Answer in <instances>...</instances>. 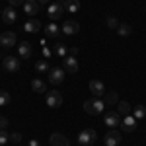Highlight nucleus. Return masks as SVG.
<instances>
[{"label": "nucleus", "instance_id": "nucleus-1", "mask_svg": "<svg viewBox=\"0 0 146 146\" xmlns=\"http://www.w3.org/2000/svg\"><path fill=\"white\" fill-rule=\"evenodd\" d=\"M105 109V101L100 98H94V100H86L84 101V111L88 115H100Z\"/></svg>", "mask_w": 146, "mask_h": 146}, {"label": "nucleus", "instance_id": "nucleus-2", "mask_svg": "<svg viewBox=\"0 0 146 146\" xmlns=\"http://www.w3.org/2000/svg\"><path fill=\"white\" fill-rule=\"evenodd\" d=\"M78 144H82V146H88V144H94L96 140H98V133L94 131V129H86V131H82L78 135Z\"/></svg>", "mask_w": 146, "mask_h": 146}, {"label": "nucleus", "instance_id": "nucleus-3", "mask_svg": "<svg viewBox=\"0 0 146 146\" xmlns=\"http://www.w3.org/2000/svg\"><path fill=\"white\" fill-rule=\"evenodd\" d=\"M62 12H64V6H62L58 0L47 6V16L51 18V22H55V20H60V18H62Z\"/></svg>", "mask_w": 146, "mask_h": 146}, {"label": "nucleus", "instance_id": "nucleus-4", "mask_svg": "<svg viewBox=\"0 0 146 146\" xmlns=\"http://www.w3.org/2000/svg\"><path fill=\"white\" fill-rule=\"evenodd\" d=\"M62 68H64V72H68V74H76L78 68H80V64H78V60H76L72 55L70 56L66 55L64 58H62Z\"/></svg>", "mask_w": 146, "mask_h": 146}, {"label": "nucleus", "instance_id": "nucleus-5", "mask_svg": "<svg viewBox=\"0 0 146 146\" xmlns=\"http://www.w3.org/2000/svg\"><path fill=\"white\" fill-rule=\"evenodd\" d=\"M136 123H138V121L135 119L133 113H131V115H125L123 119H121V129H123L125 133H135L136 131Z\"/></svg>", "mask_w": 146, "mask_h": 146}, {"label": "nucleus", "instance_id": "nucleus-6", "mask_svg": "<svg viewBox=\"0 0 146 146\" xmlns=\"http://www.w3.org/2000/svg\"><path fill=\"white\" fill-rule=\"evenodd\" d=\"M121 138H123V135L117 131V129H111L107 135H105V146H119L121 144Z\"/></svg>", "mask_w": 146, "mask_h": 146}, {"label": "nucleus", "instance_id": "nucleus-7", "mask_svg": "<svg viewBox=\"0 0 146 146\" xmlns=\"http://www.w3.org/2000/svg\"><path fill=\"white\" fill-rule=\"evenodd\" d=\"M47 105H49V107H60V105H62V96H60V92H56V90L47 92Z\"/></svg>", "mask_w": 146, "mask_h": 146}, {"label": "nucleus", "instance_id": "nucleus-8", "mask_svg": "<svg viewBox=\"0 0 146 146\" xmlns=\"http://www.w3.org/2000/svg\"><path fill=\"white\" fill-rule=\"evenodd\" d=\"M103 123L107 125L109 129H117V127H121V115H119L117 111H109L107 115H105Z\"/></svg>", "mask_w": 146, "mask_h": 146}, {"label": "nucleus", "instance_id": "nucleus-9", "mask_svg": "<svg viewBox=\"0 0 146 146\" xmlns=\"http://www.w3.org/2000/svg\"><path fill=\"white\" fill-rule=\"evenodd\" d=\"M2 66L6 68L8 72H18V70H20V58H16V56H6V58H2Z\"/></svg>", "mask_w": 146, "mask_h": 146}, {"label": "nucleus", "instance_id": "nucleus-10", "mask_svg": "<svg viewBox=\"0 0 146 146\" xmlns=\"http://www.w3.org/2000/svg\"><path fill=\"white\" fill-rule=\"evenodd\" d=\"M64 80V68H51L49 70V82L51 84H62Z\"/></svg>", "mask_w": 146, "mask_h": 146}, {"label": "nucleus", "instance_id": "nucleus-11", "mask_svg": "<svg viewBox=\"0 0 146 146\" xmlns=\"http://www.w3.org/2000/svg\"><path fill=\"white\" fill-rule=\"evenodd\" d=\"M90 92L94 94V98H101L105 94V86L101 80H92L90 82Z\"/></svg>", "mask_w": 146, "mask_h": 146}, {"label": "nucleus", "instance_id": "nucleus-12", "mask_svg": "<svg viewBox=\"0 0 146 146\" xmlns=\"http://www.w3.org/2000/svg\"><path fill=\"white\" fill-rule=\"evenodd\" d=\"M0 45H2V47H14V45H16V33H12V31H4V33L0 35Z\"/></svg>", "mask_w": 146, "mask_h": 146}, {"label": "nucleus", "instance_id": "nucleus-13", "mask_svg": "<svg viewBox=\"0 0 146 146\" xmlns=\"http://www.w3.org/2000/svg\"><path fill=\"white\" fill-rule=\"evenodd\" d=\"M60 31L64 35H76L80 31V25H78V22H64V25L60 27Z\"/></svg>", "mask_w": 146, "mask_h": 146}, {"label": "nucleus", "instance_id": "nucleus-14", "mask_svg": "<svg viewBox=\"0 0 146 146\" xmlns=\"http://www.w3.org/2000/svg\"><path fill=\"white\" fill-rule=\"evenodd\" d=\"M49 142H51V146H68V138L64 135H60V133H53Z\"/></svg>", "mask_w": 146, "mask_h": 146}, {"label": "nucleus", "instance_id": "nucleus-15", "mask_svg": "<svg viewBox=\"0 0 146 146\" xmlns=\"http://www.w3.org/2000/svg\"><path fill=\"white\" fill-rule=\"evenodd\" d=\"M16 18H18V12L14 10V6H8L6 10H2V20H4V23H14Z\"/></svg>", "mask_w": 146, "mask_h": 146}, {"label": "nucleus", "instance_id": "nucleus-16", "mask_svg": "<svg viewBox=\"0 0 146 146\" xmlns=\"http://www.w3.org/2000/svg\"><path fill=\"white\" fill-rule=\"evenodd\" d=\"M41 27H43V25H41V22H39V20H33V18H31V20H27V22L23 23V29H25L27 33H37Z\"/></svg>", "mask_w": 146, "mask_h": 146}, {"label": "nucleus", "instance_id": "nucleus-17", "mask_svg": "<svg viewBox=\"0 0 146 146\" xmlns=\"http://www.w3.org/2000/svg\"><path fill=\"white\" fill-rule=\"evenodd\" d=\"M23 12H25L27 16H35V14L39 12V2H37V0H25Z\"/></svg>", "mask_w": 146, "mask_h": 146}, {"label": "nucleus", "instance_id": "nucleus-18", "mask_svg": "<svg viewBox=\"0 0 146 146\" xmlns=\"http://www.w3.org/2000/svg\"><path fill=\"white\" fill-rule=\"evenodd\" d=\"M58 2L64 6V10L72 12V14L80 12V0H58Z\"/></svg>", "mask_w": 146, "mask_h": 146}, {"label": "nucleus", "instance_id": "nucleus-19", "mask_svg": "<svg viewBox=\"0 0 146 146\" xmlns=\"http://www.w3.org/2000/svg\"><path fill=\"white\" fill-rule=\"evenodd\" d=\"M45 35L49 37V39H56V37L60 35V27H58L55 22H51V23L45 27Z\"/></svg>", "mask_w": 146, "mask_h": 146}, {"label": "nucleus", "instance_id": "nucleus-20", "mask_svg": "<svg viewBox=\"0 0 146 146\" xmlns=\"http://www.w3.org/2000/svg\"><path fill=\"white\" fill-rule=\"evenodd\" d=\"M31 51H33V49H31V45H29L27 41H22V43L18 45V53H20L22 58H29V56H31Z\"/></svg>", "mask_w": 146, "mask_h": 146}, {"label": "nucleus", "instance_id": "nucleus-21", "mask_svg": "<svg viewBox=\"0 0 146 146\" xmlns=\"http://www.w3.org/2000/svg\"><path fill=\"white\" fill-rule=\"evenodd\" d=\"M117 105H119V109H117V113H119L121 117H125V115H131V113H133V109H131V105H129L127 101H119Z\"/></svg>", "mask_w": 146, "mask_h": 146}, {"label": "nucleus", "instance_id": "nucleus-22", "mask_svg": "<svg viewBox=\"0 0 146 146\" xmlns=\"http://www.w3.org/2000/svg\"><path fill=\"white\" fill-rule=\"evenodd\" d=\"M31 90L37 92V94H43V92H47L45 82H43V80H39V78H35L33 82H31Z\"/></svg>", "mask_w": 146, "mask_h": 146}, {"label": "nucleus", "instance_id": "nucleus-23", "mask_svg": "<svg viewBox=\"0 0 146 146\" xmlns=\"http://www.w3.org/2000/svg\"><path fill=\"white\" fill-rule=\"evenodd\" d=\"M131 31H133V27L129 23H119V27H117V33L121 35V37H129Z\"/></svg>", "mask_w": 146, "mask_h": 146}, {"label": "nucleus", "instance_id": "nucleus-24", "mask_svg": "<svg viewBox=\"0 0 146 146\" xmlns=\"http://www.w3.org/2000/svg\"><path fill=\"white\" fill-rule=\"evenodd\" d=\"M133 115H135V119H136V121L144 119V117H146V109H144V105H136L135 109H133Z\"/></svg>", "mask_w": 146, "mask_h": 146}, {"label": "nucleus", "instance_id": "nucleus-25", "mask_svg": "<svg viewBox=\"0 0 146 146\" xmlns=\"http://www.w3.org/2000/svg\"><path fill=\"white\" fill-rule=\"evenodd\" d=\"M35 70L43 74V72H49L51 68H49V62H47V60H37V64H35Z\"/></svg>", "mask_w": 146, "mask_h": 146}, {"label": "nucleus", "instance_id": "nucleus-26", "mask_svg": "<svg viewBox=\"0 0 146 146\" xmlns=\"http://www.w3.org/2000/svg\"><path fill=\"white\" fill-rule=\"evenodd\" d=\"M55 55L60 56V58L66 56V47H64V43H56V45H55Z\"/></svg>", "mask_w": 146, "mask_h": 146}, {"label": "nucleus", "instance_id": "nucleus-27", "mask_svg": "<svg viewBox=\"0 0 146 146\" xmlns=\"http://www.w3.org/2000/svg\"><path fill=\"white\" fill-rule=\"evenodd\" d=\"M10 94H8V92L6 90H0V107H4V105H8V103H10Z\"/></svg>", "mask_w": 146, "mask_h": 146}, {"label": "nucleus", "instance_id": "nucleus-28", "mask_svg": "<svg viewBox=\"0 0 146 146\" xmlns=\"http://www.w3.org/2000/svg\"><path fill=\"white\" fill-rule=\"evenodd\" d=\"M113 103H119V96L115 92L107 94V98H105V105H113Z\"/></svg>", "mask_w": 146, "mask_h": 146}, {"label": "nucleus", "instance_id": "nucleus-29", "mask_svg": "<svg viewBox=\"0 0 146 146\" xmlns=\"http://www.w3.org/2000/svg\"><path fill=\"white\" fill-rule=\"evenodd\" d=\"M107 27L117 29V27H119V20H117V18H113V16H109V18H107Z\"/></svg>", "mask_w": 146, "mask_h": 146}, {"label": "nucleus", "instance_id": "nucleus-30", "mask_svg": "<svg viewBox=\"0 0 146 146\" xmlns=\"http://www.w3.org/2000/svg\"><path fill=\"white\" fill-rule=\"evenodd\" d=\"M8 140H10V135L6 133V129H2V131H0V146H4Z\"/></svg>", "mask_w": 146, "mask_h": 146}, {"label": "nucleus", "instance_id": "nucleus-31", "mask_svg": "<svg viewBox=\"0 0 146 146\" xmlns=\"http://www.w3.org/2000/svg\"><path fill=\"white\" fill-rule=\"evenodd\" d=\"M10 140L18 144V142H22V135H20V133H12V135H10Z\"/></svg>", "mask_w": 146, "mask_h": 146}, {"label": "nucleus", "instance_id": "nucleus-32", "mask_svg": "<svg viewBox=\"0 0 146 146\" xmlns=\"http://www.w3.org/2000/svg\"><path fill=\"white\" fill-rule=\"evenodd\" d=\"M6 127H8V119L0 115V131H2V129H6Z\"/></svg>", "mask_w": 146, "mask_h": 146}, {"label": "nucleus", "instance_id": "nucleus-33", "mask_svg": "<svg viewBox=\"0 0 146 146\" xmlns=\"http://www.w3.org/2000/svg\"><path fill=\"white\" fill-rule=\"evenodd\" d=\"M25 4V0H10V6H22Z\"/></svg>", "mask_w": 146, "mask_h": 146}, {"label": "nucleus", "instance_id": "nucleus-34", "mask_svg": "<svg viewBox=\"0 0 146 146\" xmlns=\"http://www.w3.org/2000/svg\"><path fill=\"white\" fill-rule=\"evenodd\" d=\"M27 146H39V140H29Z\"/></svg>", "mask_w": 146, "mask_h": 146}, {"label": "nucleus", "instance_id": "nucleus-35", "mask_svg": "<svg viewBox=\"0 0 146 146\" xmlns=\"http://www.w3.org/2000/svg\"><path fill=\"white\" fill-rule=\"evenodd\" d=\"M37 2H39V4H49L51 0H37Z\"/></svg>", "mask_w": 146, "mask_h": 146}, {"label": "nucleus", "instance_id": "nucleus-36", "mask_svg": "<svg viewBox=\"0 0 146 146\" xmlns=\"http://www.w3.org/2000/svg\"><path fill=\"white\" fill-rule=\"evenodd\" d=\"M0 16H2V10H0Z\"/></svg>", "mask_w": 146, "mask_h": 146}, {"label": "nucleus", "instance_id": "nucleus-37", "mask_svg": "<svg viewBox=\"0 0 146 146\" xmlns=\"http://www.w3.org/2000/svg\"><path fill=\"white\" fill-rule=\"evenodd\" d=\"M0 60H2V56H0Z\"/></svg>", "mask_w": 146, "mask_h": 146}]
</instances>
